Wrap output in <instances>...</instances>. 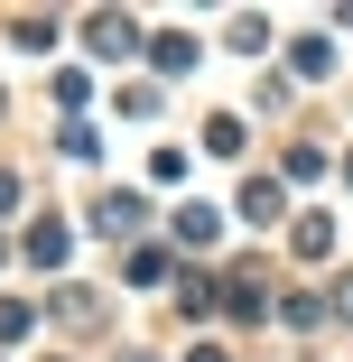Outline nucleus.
Masks as SVG:
<instances>
[{
  "label": "nucleus",
  "instance_id": "39448f33",
  "mask_svg": "<svg viewBox=\"0 0 353 362\" xmlns=\"http://www.w3.org/2000/svg\"><path fill=\"white\" fill-rule=\"evenodd\" d=\"M298 251H307V260H325V251H335V223H325V214H307V223H298Z\"/></svg>",
  "mask_w": 353,
  "mask_h": 362
},
{
  "label": "nucleus",
  "instance_id": "f03ea898",
  "mask_svg": "<svg viewBox=\"0 0 353 362\" xmlns=\"http://www.w3.org/2000/svg\"><path fill=\"white\" fill-rule=\"evenodd\" d=\"M242 214H251V223H279V177H251L242 186Z\"/></svg>",
  "mask_w": 353,
  "mask_h": 362
},
{
  "label": "nucleus",
  "instance_id": "423d86ee",
  "mask_svg": "<svg viewBox=\"0 0 353 362\" xmlns=\"http://www.w3.org/2000/svg\"><path fill=\"white\" fill-rule=\"evenodd\" d=\"M177 242H214V214H204V204H177Z\"/></svg>",
  "mask_w": 353,
  "mask_h": 362
},
{
  "label": "nucleus",
  "instance_id": "7ed1b4c3",
  "mask_svg": "<svg viewBox=\"0 0 353 362\" xmlns=\"http://www.w3.org/2000/svg\"><path fill=\"white\" fill-rule=\"evenodd\" d=\"M84 37H93V47H103V56H130V47H139V28H130V19H93V28H84Z\"/></svg>",
  "mask_w": 353,
  "mask_h": 362
},
{
  "label": "nucleus",
  "instance_id": "1a4fd4ad",
  "mask_svg": "<svg viewBox=\"0 0 353 362\" xmlns=\"http://www.w3.org/2000/svg\"><path fill=\"white\" fill-rule=\"evenodd\" d=\"M10 204H19V177H0V214H10Z\"/></svg>",
  "mask_w": 353,
  "mask_h": 362
},
{
  "label": "nucleus",
  "instance_id": "20e7f679",
  "mask_svg": "<svg viewBox=\"0 0 353 362\" xmlns=\"http://www.w3.org/2000/svg\"><path fill=\"white\" fill-rule=\"evenodd\" d=\"M149 65H158V75H186V65H195V37H158Z\"/></svg>",
  "mask_w": 353,
  "mask_h": 362
},
{
  "label": "nucleus",
  "instance_id": "f257e3e1",
  "mask_svg": "<svg viewBox=\"0 0 353 362\" xmlns=\"http://www.w3.org/2000/svg\"><path fill=\"white\" fill-rule=\"evenodd\" d=\"M139 214H149L139 195H103V204H93V233H139Z\"/></svg>",
  "mask_w": 353,
  "mask_h": 362
},
{
  "label": "nucleus",
  "instance_id": "0eeeda50",
  "mask_svg": "<svg viewBox=\"0 0 353 362\" xmlns=\"http://www.w3.org/2000/svg\"><path fill=\"white\" fill-rule=\"evenodd\" d=\"M28 260H47V269H56V260H65V233H56V223H37V233H28Z\"/></svg>",
  "mask_w": 353,
  "mask_h": 362
},
{
  "label": "nucleus",
  "instance_id": "6e6552de",
  "mask_svg": "<svg viewBox=\"0 0 353 362\" xmlns=\"http://www.w3.org/2000/svg\"><path fill=\"white\" fill-rule=\"evenodd\" d=\"M28 316H37L28 298H0V344H10V334H28Z\"/></svg>",
  "mask_w": 353,
  "mask_h": 362
}]
</instances>
